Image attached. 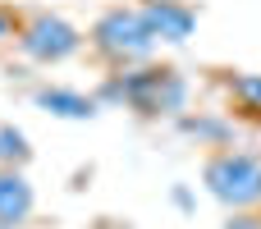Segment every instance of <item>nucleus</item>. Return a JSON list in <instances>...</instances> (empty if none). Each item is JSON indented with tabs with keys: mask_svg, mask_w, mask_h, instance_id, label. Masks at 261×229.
I'll use <instances>...</instances> for the list:
<instances>
[{
	"mask_svg": "<svg viewBox=\"0 0 261 229\" xmlns=\"http://www.w3.org/2000/svg\"><path fill=\"white\" fill-rule=\"evenodd\" d=\"M101 101L133 106L142 115H179L188 106V78L179 69H133V73H115L101 87Z\"/></svg>",
	"mask_w": 261,
	"mask_h": 229,
	"instance_id": "f257e3e1",
	"label": "nucleus"
},
{
	"mask_svg": "<svg viewBox=\"0 0 261 229\" xmlns=\"http://www.w3.org/2000/svg\"><path fill=\"white\" fill-rule=\"evenodd\" d=\"M202 184L225 207H252V202H261V161L243 156V151H220L206 161Z\"/></svg>",
	"mask_w": 261,
	"mask_h": 229,
	"instance_id": "f03ea898",
	"label": "nucleus"
},
{
	"mask_svg": "<svg viewBox=\"0 0 261 229\" xmlns=\"http://www.w3.org/2000/svg\"><path fill=\"white\" fill-rule=\"evenodd\" d=\"M92 46L110 60H142L156 46V32L147 28L142 9H110L92 28Z\"/></svg>",
	"mask_w": 261,
	"mask_h": 229,
	"instance_id": "7ed1b4c3",
	"label": "nucleus"
},
{
	"mask_svg": "<svg viewBox=\"0 0 261 229\" xmlns=\"http://www.w3.org/2000/svg\"><path fill=\"white\" fill-rule=\"evenodd\" d=\"M18 46H23V55H32V60H41V64H60V60H69V55L83 46V32H78L73 23H64L60 14H37V18L23 28Z\"/></svg>",
	"mask_w": 261,
	"mask_h": 229,
	"instance_id": "20e7f679",
	"label": "nucleus"
},
{
	"mask_svg": "<svg viewBox=\"0 0 261 229\" xmlns=\"http://www.w3.org/2000/svg\"><path fill=\"white\" fill-rule=\"evenodd\" d=\"M142 9V18H147V28L156 32V41H188L193 37V28H197V14L188 9V5H179V0H142L138 5Z\"/></svg>",
	"mask_w": 261,
	"mask_h": 229,
	"instance_id": "39448f33",
	"label": "nucleus"
},
{
	"mask_svg": "<svg viewBox=\"0 0 261 229\" xmlns=\"http://www.w3.org/2000/svg\"><path fill=\"white\" fill-rule=\"evenodd\" d=\"M28 211H32V184H28L18 170H5V174H0V225L5 229L23 225Z\"/></svg>",
	"mask_w": 261,
	"mask_h": 229,
	"instance_id": "423d86ee",
	"label": "nucleus"
},
{
	"mask_svg": "<svg viewBox=\"0 0 261 229\" xmlns=\"http://www.w3.org/2000/svg\"><path fill=\"white\" fill-rule=\"evenodd\" d=\"M37 106L50 110V115H60V119H92L96 115V96H83L73 87H41Z\"/></svg>",
	"mask_w": 261,
	"mask_h": 229,
	"instance_id": "0eeeda50",
	"label": "nucleus"
},
{
	"mask_svg": "<svg viewBox=\"0 0 261 229\" xmlns=\"http://www.w3.org/2000/svg\"><path fill=\"white\" fill-rule=\"evenodd\" d=\"M28 156H32L28 138H23L14 124H0V161H5V165H18V161H28Z\"/></svg>",
	"mask_w": 261,
	"mask_h": 229,
	"instance_id": "6e6552de",
	"label": "nucleus"
},
{
	"mask_svg": "<svg viewBox=\"0 0 261 229\" xmlns=\"http://www.w3.org/2000/svg\"><path fill=\"white\" fill-rule=\"evenodd\" d=\"M234 92H239L252 110H261V73H239V78H234Z\"/></svg>",
	"mask_w": 261,
	"mask_h": 229,
	"instance_id": "1a4fd4ad",
	"label": "nucleus"
},
{
	"mask_svg": "<svg viewBox=\"0 0 261 229\" xmlns=\"http://www.w3.org/2000/svg\"><path fill=\"white\" fill-rule=\"evenodd\" d=\"M184 129L197 133V138H229V129L220 119H184Z\"/></svg>",
	"mask_w": 261,
	"mask_h": 229,
	"instance_id": "9d476101",
	"label": "nucleus"
},
{
	"mask_svg": "<svg viewBox=\"0 0 261 229\" xmlns=\"http://www.w3.org/2000/svg\"><path fill=\"white\" fill-rule=\"evenodd\" d=\"M225 229H261V216H239V220H229Z\"/></svg>",
	"mask_w": 261,
	"mask_h": 229,
	"instance_id": "9b49d317",
	"label": "nucleus"
},
{
	"mask_svg": "<svg viewBox=\"0 0 261 229\" xmlns=\"http://www.w3.org/2000/svg\"><path fill=\"white\" fill-rule=\"evenodd\" d=\"M174 202H179V207H184V211H188V207H193V193H188V188H184V184H179V188H174Z\"/></svg>",
	"mask_w": 261,
	"mask_h": 229,
	"instance_id": "f8f14e48",
	"label": "nucleus"
},
{
	"mask_svg": "<svg viewBox=\"0 0 261 229\" xmlns=\"http://www.w3.org/2000/svg\"><path fill=\"white\" fill-rule=\"evenodd\" d=\"M0 37H9V18L5 14H0Z\"/></svg>",
	"mask_w": 261,
	"mask_h": 229,
	"instance_id": "ddd939ff",
	"label": "nucleus"
},
{
	"mask_svg": "<svg viewBox=\"0 0 261 229\" xmlns=\"http://www.w3.org/2000/svg\"><path fill=\"white\" fill-rule=\"evenodd\" d=\"M0 229H5V225H0Z\"/></svg>",
	"mask_w": 261,
	"mask_h": 229,
	"instance_id": "4468645a",
	"label": "nucleus"
}]
</instances>
